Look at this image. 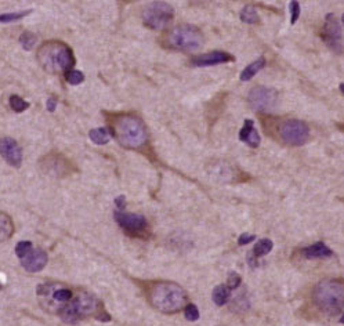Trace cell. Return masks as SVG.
<instances>
[{"label":"cell","mask_w":344,"mask_h":326,"mask_svg":"<svg viewBox=\"0 0 344 326\" xmlns=\"http://www.w3.org/2000/svg\"><path fill=\"white\" fill-rule=\"evenodd\" d=\"M149 301L161 312L173 314L184 307L187 294L184 289L176 283L159 282L149 289Z\"/></svg>","instance_id":"6da1fadb"},{"label":"cell","mask_w":344,"mask_h":326,"mask_svg":"<svg viewBox=\"0 0 344 326\" xmlns=\"http://www.w3.org/2000/svg\"><path fill=\"white\" fill-rule=\"evenodd\" d=\"M37 60L49 72L72 71V67L75 65V57L72 54V50L67 44L60 42L44 43L37 52Z\"/></svg>","instance_id":"7a4b0ae2"},{"label":"cell","mask_w":344,"mask_h":326,"mask_svg":"<svg viewBox=\"0 0 344 326\" xmlns=\"http://www.w3.org/2000/svg\"><path fill=\"white\" fill-rule=\"evenodd\" d=\"M113 133L118 141L126 148H141L146 143L144 123L133 115H122L113 122Z\"/></svg>","instance_id":"3957f363"},{"label":"cell","mask_w":344,"mask_h":326,"mask_svg":"<svg viewBox=\"0 0 344 326\" xmlns=\"http://www.w3.org/2000/svg\"><path fill=\"white\" fill-rule=\"evenodd\" d=\"M314 301L321 311L336 315L344 306V283L337 279L319 282L314 289Z\"/></svg>","instance_id":"277c9868"},{"label":"cell","mask_w":344,"mask_h":326,"mask_svg":"<svg viewBox=\"0 0 344 326\" xmlns=\"http://www.w3.org/2000/svg\"><path fill=\"white\" fill-rule=\"evenodd\" d=\"M166 43L174 50L197 52L203 44V35L194 25L176 26L166 35Z\"/></svg>","instance_id":"5b68a950"},{"label":"cell","mask_w":344,"mask_h":326,"mask_svg":"<svg viewBox=\"0 0 344 326\" xmlns=\"http://www.w3.org/2000/svg\"><path fill=\"white\" fill-rule=\"evenodd\" d=\"M174 18V10L170 4L164 1H152L144 10L143 19L146 26L151 29L161 31L172 24Z\"/></svg>","instance_id":"8992f818"},{"label":"cell","mask_w":344,"mask_h":326,"mask_svg":"<svg viewBox=\"0 0 344 326\" xmlns=\"http://www.w3.org/2000/svg\"><path fill=\"white\" fill-rule=\"evenodd\" d=\"M279 136L285 144L293 146L304 145L310 137L308 126L297 119H290L284 122L279 127Z\"/></svg>","instance_id":"52a82bcc"},{"label":"cell","mask_w":344,"mask_h":326,"mask_svg":"<svg viewBox=\"0 0 344 326\" xmlns=\"http://www.w3.org/2000/svg\"><path fill=\"white\" fill-rule=\"evenodd\" d=\"M97 308V300L93 296L82 293L76 300L73 301L69 307L64 308L62 311V319L65 322H76L78 319L83 318L85 315H89L91 312H94Z\"/></svg>","instance_id":"ba28073f"},{"label":"cell","mask_w":344,"mask_h":326,"mask_svg":"<svg viewBox=\"0 0 344 326\" xmlns=\"http://www.w3.org/2000/svg\"><path fill=\"white\" fill-rule=\"evenodd\" d=\"M322 40L326 46L336 53L343 52V36H342V26L335 14L329 13L325 18V24L321 34Z\"/></svg>","instance_id":"9c48e42d"},{"label":"cell","mask_w":344,"mask_h":326,"mask_svg":"<svg viewBox=\"0 0 344 326\" xmlns=\"http://www.w3.org/2000/svg\"><path fill=\"white\" fill-rule=\"evenodd\" d=\"M276 91L266 86H257L249 93V104L254 111L266 112L276 104Z\"/></svg>","instance_id":"30bf717a"},{"label":"cell","mask_w":344,"mask_h":326,"mask_svg":"<svg viewBox=\"0 0 344 326\" xmlns=\"http://www.w3.org/2000/svg\"><path fill=\"white\" fill-rule=\"evenodd\" d=\"M115 218L125 231L130 235L143 234L146 227V220L144 216L134 215V213H125V212H116Z\"/></svg>","instance_id":"8fae6325"},{"label":"cell","mask_w":344,"mask_h":326,"mask_svg":"<svg viewBox=\"0 0 344 326\" xmlns=\"http://www.w3.org/2000/svg\"><path fill=\"white\" fill-rule=\"evenodd\" d=\"M0 155L6 162L14 167H19L22 163V151L17 141L13 138L4 137L0 140Z\"/></svg>","instance_id":"7c38bea8"},{"label":"cell","mask_w":344,"mask_h":326,"mask_svg":"<svg viewBox=\"0 0 344 326\" xmlns=\"http://www.w3.org/2000/svg\"><path fill=\"white\" fill-rule=\"evenodd\" d=\"M234 55L225 52H212L202 54L197 58L192 60V64L195 67H210V65H218V64H225L234 61Z\"/></svg>","instance_id":"4fadbf2b"},{"label":"cell","mask_w":344,"mask_h":326,"mask_svg":"<svg viewBox=\"0 0 344 326\" xmlns=\"http://www.w3.org/2000/svg\"><path fill=\"white\" fill-rule=\"evenodd\" d=\"M21 263L28 272H37L43 270L44 266L47 264V254L42 249H35L26 257L22 258Z\"/></svg>","instance_id":"5bb4252c"},{"label":"cell","mask_w":344,"mask_h":326,"mask_svg":"<svg viewBox=\"0 0 344 326\" xmlns=\"http://www.w3.org/2000/svg\"><path fill=\"white\" fill-rule=\"evenodd\" d=\"M239 140L252 148H257L260 145L261 140L258 136V131L254 127V122L252 119H246L243 122V127L239 131Z\"/></svg>","instance_id":"9a60e30c"},{"label":"cell","mask_w":344,"mask_h":326,"mask_svg":"<svg viewBox=\"0 0 344 326\" xmlns=\"http://www.w3.org/2000/svg\"><path fill=\"white\" fill-rule=\"evenodd\" d=\"M303 253H304L306 258H325L333 254V252L329 249L325 243H322V242L314 243V245H311L308 248H306V249L303 250Z\"/></svg>","instance_id":"2e32d148"},{"label":"cell","mask_w":344,"mask_h":326,"mask_svg":"<svg viewBox=\"0 0 344 326\" xmlns=\"http://www.w3.org/2000/svg\"><path fill=\"white\" fill-rule=\"evenodd\" d=\"M264 67H266V58L264 57H258V58H256V61H253L252 64H249L246 68L242 71L241 76H239L242 82H249L250 79H253V77L256 76Z\"/></svg>","instance_id":"e0dca14e"},{"label":"cell","mask_w":344,"mask_h":326,"mask_svg":"<svg viewBox=\"0 0 344 326\" xmlns=\"http://www.w3.org/2000/svg\"><path fill=\"white\" fill-rule=\"evenodd\" d=\"M89 137H90V140H91L94 144H97V145H104V144L109 143V140H111V133H109V130L105 129V127H98V129L90 130Z\"/></svg>","instance_id":"ac0fdd59"},{"label":"cell","mask_w":344,"mask_h":326,"mask_svg":"<svg viewBox=\"0 0 344 326\" xmlns=\"http://www.w3.org/2000/svg\"><path fill=\"white\" fill-rule=\"evenodd\" d=\"M212 297L217 306H224L231 297V289L227 285H218L215 288Z\"/></svg>","instance_id":"d6986e66"},{"label":"cell","mask_w":344,"mask_h":326,"mask_svg":"<svg viewBox=\"0 0 344 326\" xmlns=\"http://www.w3.org/2000/svg\"><path fill=\"white\" fill-rule=\"evenodd\" d=\"M13 221L9 216L4 213H0V242L9 239L10 235L13 234Z\"/></svg>","instance_id":"ffe728a7"},{"label":"cell","mask_w":344,"mask_h":326,"mask_svg":"<svg viewBox=\"0 0 344 326\" xmlns=\"http://www.w3.org/2000/svg\"><path fill=\"white\" fill-rule=\"evenodd\" d=\"M272 248H274V243L271 239H267V238L266 239H260L254 245L253 254H254V257H263V256L268 254L272 250Z\"/></svg>","instance_id":"44dd1931"},{"label":"cell","mask_w":344,"mask_h":326,"mask_svg":"<svg viewBox=\"0 0 344 326\" xmlns=\"http://www.w3.org/2000/svg\"><path fill=\"white\" fill-rule=\"evenodd\" d=\"M239 17H241V21L246 22V24H257L258 22V14L253 6H245L242 9Z\"/></svg>","instance_id":"7402d4cb"},{"label":"cell","mask_w":344,"mask_h":326,"mask_svg":"<svg viewBox=\"0 0 344 326\" xmlns=\"http://www.w3.org/2000/svg\"><path fill=\"white\" fill-rule=\"evenodd\" d=\"M10 107L13 108V111H16L17 113H21V112H24L25 109L29 108V103H26L25 100H22L18 95H11L10 97Z\"/></svg>","instance_id":"603a6c76"},{"label":"cell","mask_w":344,"mask_h":326,"mask_svg":"<svg viewBox=\"0 0 344 326\" xmlns=\"http://www.w3.org/2000/svg\"><path fill=\"white\" fill-rule=\"evenodd\" d=\"M65 79H67V82H68L69 85H80L85 80V75L80 71L72 69V71H68L65 73Z\"/></svg>","instance_id":"cb8c5ba5"},{"label":"cell","mask_w":344,"mask_h":326,"mask_svg":"<svg viewBox=\"0 0 344 326\" xmlns=\"http://www.w3.org/2000/svg\"><path fill=\"white\" fill-rule=\"evenodd\" d=\"M29 13H32V10H25V11H18V13H4L0 16V22H11V21H17L19 18L25 17Z\"/></svg>","instance_id":"d4e9b609"},{"label":"cell","mask_w":344,"mask_h":326,"mask_svg":"<svg viewBox=\"0 0 344 326\" xmlns=\"http://www.w3.org/2000/svg\"><path fill=\"white\" fill-rule=\"evenodd\" d=\"M32 243L29 242V240H25V242H19V243H17V246H16V254H17L18 257L22 258L26 257L31 252H32Z\"/></svg>","instance_id":"484cf974"},{"label":"cell","mask_w":344,"mask_h":326,"mask_svg":"<svg viewBox=\"0 0 344 326\" xmlns=\"http://www.w3.org/2000/svg\"><path fill=\"white\" fill-rule=\"evenodd\" d=\"M19 43L22 44L25 50H31L36 43V36L32 32H24L19 37Z\"/></svg>","instance_id":"4316f807"},{"label":"cell","mask_w":344,"mask_h":326,"mask_svg":"<svg viewBox=\"0 0 344 326\" xmlns=\"http://www.w3.org/2000/svg\"><path fill=\"white\" fill-rule=\"evenodd\" d=\"M289 11H290V24L294 25L297 22L299 17H300V4L296 0L290 1L289 3Z\"/></svg>","instance_id":"83f0119b"},{"label":"cell","mask_w":344,"mask_h":326,"mask_svg":"<svg viewBox=\"0 0 344 326\" xmlns=\"http://www.w3.org/2000/svg\"><path fill=\"white\" fill-rule=\"evenodd\" d=\"M185 318L188 319V321H191V322H194V321H198L199 319V309L197 306H194V304H188L187 307H185Z\"/></svg>","instance_id":"f1b7e54d"},{"label":"cell","mask_w":344,"mask_h":326,"mask_svg":"<svg viewBox=\"0 0 344 326\" xmlns=\"http://www.w3.org/2000/svg\"><path fill=\"white\" fill-rule=\"evenodd\" d=\"M72 299V292L69 289H60L54 293V300L60 301V303H67Z\"/></svg>","instance_id":"f546056e"},{"label":"cell","mask_w":344,"mask_h":326,"mask_svg":"<svg viewBox=\"0 0 344 326\" xmlns=\"http://www.w3.org/2000/svg\"><path fill=\"white\" fill-rule=\"evenodd\" d=\"M241 285V276L236 274V272H231L228 275V279H227V286L233 290V289H236L238 286Z\"/></svg>","instance_id":"4dcf8cb0"},{"label":"cell","mask_w":344,"mask_h":326,"mask_svg":"<svg viewBox=\"0 0 344 326\" xmlns=\"http://www.w3.org/2000/svg\"><path fill=\"white\" fill-rule=\"evenodd\" d=\"M254 239H256V235H253V234H242L239 239H238V245L243 246V245H248L250 242H253Z\"/></svg>","instance_id":"1f68e13d"},{"label":"cell","mask_w":344,"mask_h":326,"mask_svg":"<svg viewBox=\"0 0 344 326\" xmlns=\"http://www.w3.org/2000/svg\"><path fill=\"white\" fill-rule=\"evenodd\" d=\"M46 107H47L49 112H54L55 111V108H57V100L50 97V98L47 100V103H46Z\"/></svg>","instance_id":"d6a6232c"},{"label":"cell","mask_w":344,"mask_h":326,"mask_svg":"<svg viewBox=\"0 0 344 326\" xmlns=\"http://www.w3.org/2000/svg\"><path fill=\"white\" fill-rule=\"evenodd\" d=\"M115 203H116V206L121 209V212L125 209V206H126V203H125V197L123 195H121V197H118L116 199H115Z\"/></svg>","instance_id":"836d02e7"},{"label":"cell","mask_w":344,"mask_h":326,"mask_svg":"<svg viewBox=\"0 0 344 326\" xmlns=\"http://www.w3.org/2000/svg\"><path fill=\"white\" fill-rule=\"evenodd\" d=\"M339 87H340V91H342V93H343V95H344V83H340V86H339Z\"/></svg>","instance_id":"e575fe53"},{"label":"cell","mask_w":344,"mask_h":326,"mask_svg":"<svg viewBox=\"0 0 344 326\" xmlns=\"http://www.w3.org/2000/svg\"><path fill=\"white\" fill-rule=\"evenodd\" d=\"M340 324H344V314H343V317L340 318Z\"/></svg>","instance_id":"d590c367"},{"label":"cell","mask_w":344,"mask_h":326,"mask_svg":"<svg viewBox=\"0 0 344 326\" xmlns=\"http://www.w3.org/2000/svg\"><path fill=\"white\" fill-rule=\"evenodd\" d=\"M342 21H343V25H344V14H343V17H342Z\"/></svg>","instance_id":"8d00e7d4"}]
</instances>
